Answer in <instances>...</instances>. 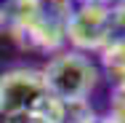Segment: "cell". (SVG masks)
Here are the masks:
<instances>
[{
    "mask_svg": "<svg viewBox=\"0 0 125 123\" xmlns=\"http://www.w3.org/2000/svg\"><path fill=\"white\" fill-rule=\"evenodd\" d=\"M40 72L45 78L48 91L56 99H64V102H83V99H88L101 80L99 64L91 62L88 54H80L75 48L56 51Z\"/></svg>",
    "mask_w": 125,
    "mask_h": 123,
    "instance_id": "7a4b0ae2",
    "label": "cell"
},
{
    "mask_svg": "<svg viewBox=\"0 0 125 123\" xmlns=\"http://www.w3.org/2000/svg\"><path fill=\"white\" fill-rule=\"evenodd\" d=\"M0 112L64 123V99H56L35 67H13L0 75Z\"/></svg>",
    "mask_w": 125,
    "mask_h": 123,
    "instance_id": "6da1fadb",
    "label": "cell"
},
{
    "mask_svg": "<svg viewBox=\"0 0 125 123\" xmlns=\"http://www.w3.org/2000/svg\"><path fill=\"white\" fill-rule=\"evenodd\" d=\"M115 35L112 8L101 3H75L64 24V43L80 54H99Z\"/></svg>",
    "mask_w": 125,
    "mask_h": 123,
    "instance_id": "3957f363",
    "label": "cell"
},
{
    "mask_svg": "<svg viewBox=\"0 0 125 123\" xmlns=\"http://www.w3.org/2000/svg\"><path fill=\"white\" fill-rule=\"evenodd\" d=\"M99 123H120V121H115V118L106 112V115H99Z\"/></svg>",
    "mask_w": 125,
    "mask_h": 123,
    "instance_id": "ba28073f",
    "label": "cell"
},
{
    "mask_svg": "<svg viewBox=\"0 0 125 123\" xmlns=\"http://www.w3.org/2000/svg\"><path fill=\"white\" fill-rule=\"evenodd\" d=\"M11 22V0H0V29Z\"/></svg>",
    "mask_w": 125,
    "mask_h": 123,
    "instance_id": "52a82bcc",
    "label": "cell"
},
{
    "mask_svg": "<svg viewBox=\"0 0 125 123\" xmlns=\"http://www.w3.org/2000/svg\"><path fill=\"white\" fill-rule=\"evenodd\" d=\"M109 115L115 121L125 123V86H112V94H109Z\"/></svg>",
    "mask_w": 125,
    "mask_h": 123,
    "instance_id": "5b68a950",
    "label": "cell"
},
{
    "mask_svg": "<svg viewBox=\"0 0 125 123\" xmlns=\"http://www.w3.org/2000/svg\"><path fill=\"white\" fill-rule=\"evenodd\" d=\"M99 64L112 86H125V35H115L99 51Z\"/></svg>",
    "mask_w": 125,
    "mask_h": 123,
    "instance_id": "277c9868",
    "label": "cell"
},
{
    "mask_svg": "<svg viewBox=\"0 0 125 123\" xmlns=\"http://www.w3.org/2000/svg\"><path fill=\"white\" fill-rule=\"evenodd\" d=\"M77 3H101V5H112L115 0H77Z\"/></svg>",
    "mask_w": 125,
    "mask_h": 123,
    "instance_id": "9c48e42d",
    "label": "cell"
},
{
    "mask_svg": "<svg viewBox=\"0 0 125 123\" xmlns=\"http://www.w3.org/2000/svg\"><path fill=\"white\" fill-rule=\"evenodd\" d=\"M112 22H115V32L125 35V0H115L112 5Z\"/></svg>",
    "mask_w": 125,
    "mask_h": 123,
    "instance_id": "8992f818",
    "label": "cell"
}]
</instances>
